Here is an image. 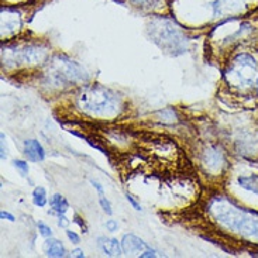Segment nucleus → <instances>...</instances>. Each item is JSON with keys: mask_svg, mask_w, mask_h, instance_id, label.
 I'll list each match as a JSON object with an SVG mask.
<instances>
[{"mask_svg": "<svg viewBox=\"0 0 258 258\" xmlns=\"http://www.w3.org/2000/svg\"><path fill=\"white\" fill-rule=\"evenodd\" d=\"M106 229H107V231H110V233H114V231H117V229H119V224H117L116 220H107L106 222Z\"/></svg>", "mask_w": 258, "mask_h": 258, "instance_id": "obj_18", "label": "nucleus"}, {"mask_svg": "<svg viewBox=\"0 0 258 258\" xmlns=\"http://www.w3.org/2000/svg\"><path fill=\"white\" fill-rule=\"evenodd\" d=\"M44 251L48 257L52 258H62L67 257V250L61 241H58L55 238L49 237L45 243H44Z\"/></svg>", "mask_w": 258, "mask_h": 258, "instance_id": "obj_9", "label": "nucleus"}, {"mask_svg": "<svg viewBox=\"0 0 258 258\" xmlns=\"http://www.w3.org/2000/svg\"><path fill=\"white\" fill-rule=\"evenodd\" d=\"M49 208H51V215H65L70 209V203L63 198L61 194H55L49 199Z\"/></svg>", "mask_w": 258, "mask_h": 258, "instance_id": "obj_10", "label": "nucleus"}, {"mask_svg": "<svg viewBox=\"0 0 258 258\" xmlns=\"http://www.w3.org/2000/svg\"><path fill=\"white\" fill-rule=\"evenodd\" d=\"M229 82L240 89L255 88L258 81V63L248 54H240L229 65L226 72Z\"/></svg>", "mask_w": 258, "mask_h": 258, "instance_id": "obj_4", "label": "nucleus"}, {"mask_svg": "<svg viewBox=\"0 0 258 258\" xmlns=\"http://www.w3.org/2000/svg\"><path fill=\"white\" fill-rule=\"evenodd\" d=\"M238 183L244 189L252 190L254 194H258V176H243L238 178Z\"/></svg>", "mask_w": 258, "mask_h": 258, "instance_id": "obj_12", "label": "nucleus"}, {"mask_svg": "<svg viewBox=\"0 0 258 258\" xmlns=\"http://www.w3.org/2000/svg\"><path fill=\"white\" fill-rule=\"evenodd\" d=\"M74 223L79 226V229L84 231V233H88V226L84 222V219L79 216V215H74Z\"/></svg>", "mask_w": 258, "mask_h": 258, "instance_id": "obj_16", "label": "nucleus"}, {"mask_svg": "<svg viewBox=\"0 0 258 258\" xmlns=\"http://www.w3.org/2000/svg\"><path fill=\"white\" fill-rule=\"evenodd\" d=\"M153 38L160 48L172 55H179L186 51V38L171 21H162L158 26H154Z\"/></svg>", "mask_w": 258, "mask_h": 258, "instance_id": "obj_5", "label": "nucleus"}, {"mask_svg": "<svg viewBox=\"0 0 258 258\" xmlns=\"http://www.w3.org/2000/svg\"><path fill=\"white\" fill-rule=\"evenodd\" d=\"M132 3H134V5H146V3H148L150 0H130Z\"/></svg>", "mask_w": 258, "mask_h": 258, "instance_id": "obj_26", "label": "nucleus"}, {"mask_svg": "<svg viewBox=\"0 0 258 258\" xmlns=\"http://www.w3.org/2000/svg\"><path fill=\"white\" fill-rule=\"evenodd\" d=\"M24 155L31 162H41L45 160V150L37 140H26L24 141Z\"/></svg>", "mask_w": 258, "mask_h": 258, "instance_id": "obj_7", "label": "nucleus"}, {"mask_svg": "<svg viewBox=\"0 0 258 258\" xmlns=\"http://www.w3.org/2000/svg\"><path fill=\"white\" fill-rule=\"evenodd\" d=\"M91 183H92V186H93V188L98 190L99 196H106L105 195V189H103V186H102V185H100L98 181H93V179H91Z\"/></svg>", "mask_w": 258, "mask_h": 258, "instance_id": "obj_19", "label": "nucleus"}, {"mask_svg": "<svg viewBox=\"0 0 258 258\" xmlns=\"http://www.w3.org/2000/svg\"><path fill=\"white\" fill-rule=\"evenodd\" d=\"M37 227H38V231L41 233V236H44V237H52V230H51V227L49 226H47L45 223H42V222H40V223L37 224Z\"/></svg>", "mask_w": 258, "mask_h": 258, "instance_id": "obj_15", "label": "nucleus"}, {"mask_svg": "<svg viewBox=\"0 0 258 258\" xmlns=\"http://www.w3.org/2000/svg\"><path fill=\"white\" fill-rule=\"evenodd\" d=\"M45 84L51 88H67L82 82L85 79V71L75 61L68 56L56 55L51 62H48L47 71L44 74Z\"/></svg>", "mask_w": 258, "mask_h": 258, "instance_id": "obj_3", "label": "nucleus"}, {"mask_svg": "<svg viewBox=\"0 0 258 258\" xmlns=\"http://www.w3.org/2000/svg\"><path fill=\"white\" fill-rule=\"evenodd\" d=\"M99 205L102 206V209H103L105 213H107V215H112L113 213L112 205H110V202L107 201V198H106V196H99Z\"/></svg>", "mask_w": 258, "mask_h": 258, "instance_id": "obj_14", "label": "nucleus"}, {"mask_svg": "<svg viewBox=\"0 0 258 258\" xmlns=\"http://www.w3.org/2000/svg\"><path fill=\"white\" fill-rule=\"evenodd\" d=\"M255 89H257V93H258V81H257V85H255Z\"/></svg>", "mask_w": 258, "mask_h": 258, "instance_id": "obj_27", "label": "nucleus"}, {"mask_svg": "<svg viewBox=\"0 0 258 258\" xmlns=\"http://www.w3.org/2000/svg\"><path fill=\"white\" fill-rule=\"evenodd\" d=\"M0 217H2V219H6V220H9V222H14L13 215H12V213H9V212H6V210H2Z\"/></svg>", "mask_w": 258, "mask_h": 258, "instance_id": "obj_22", "label": "nucleus"}, {"mask_svg": "<svg viewBox=\"0 0 258 258\" xmlns=\"http://www.w3.org/2000/svg\"><path fill=\"white\" fill-rule=\"evenodd\" d=\"M56 217H58V224L61 226V227H68L70 226V220L65 217V215H56Z\"/></svg>", "mask_w": 258, "mask_h": 258, "instance_id": "obj_20", "label": "nucleus"}, {"mask_svg": "<svg viewBox=\"0 0 258 258\" xmlns=\"http://www.w3.org/2000/svg\"><path fill=\"white\" fill-rule=\"evenodd\" d=\"M48 202V198H47V192L45 189L41 188V186H37V188L33 190V203L38 208H44Z\"/></svg>", "mask_w": 258, "mask_h": 258, "instance_id": "obj_11", "label": "nucleus"}, {"mask_svg": "<svg viewBox=\"0 0 258 258\" xmlns=\"http://www.w3.org/2000/svg\"><path fill=\"white\" fill-rule=\"evenodd\" d=\"M98 245H99V248L105 252L106 255H109V257H120V255H121V252H123L121 244H120L116 238L99 237Z\"/></svg>", "mask_w": 258, "mask_h": 258, "instance_id": "obj_8", "label": "nucleus"}, {"mask_svg": "<svg viewBox=\"0 0 258 258\" xmlns=\"http://www.w3.org/2000/svg\"><path fill=\"white\" fill-rule=\"evenodd\" d=\"M78 106L84 112L96 116H110L119 112L120 98L114 92L100 85L82 88L78 96Z\"/></svg>", "mask_w": 258, "mask_h": 258, "instance_id": "obj_2", "label": "nucleus"}, {"mask_svg": "<svg viewBox=\"0 0 258 258\" xmlns=\"http://www.w3.org/2000/svg\"><path fill=\"white\" fill-rule=\"evenodd\" d=\"M13 165L14 168H17L19 171H20V174L23 176H26L28 174V164L27 161H23V160H14L13 161Z\"/></svg>", "mask_w": 258, "mask_h": 258, "instance_id": "obj_13", "label": "nucleus"}, {"mask_svg": "<svg viewBox=\"0 0 258 258\" xmlns=\"http://www.w3.org/2000/svg\"><path fill=\"white\" fill-rule=\"evenodd\" d=\"M121 248L127 255H141L147 250V244L134 234H126L121 241Z\"/></svg>", "mask_w": 258, "mask_h": 258, "instance_id": "obj_6", "label": "nucleus"}, {"mask_svg": "<svg viewBox=\"0 0 258 258\" xmlns=\"http://www.w3.org/2000/svg\"><path fill=\"white\" fill-rule=\"evenodd\" d=\"M67 237L70 238V241L72 244H79V243H81V237L78 236L75 231L67 230Z\"/></svg>", "mask_w": 258, "mask_h": 258, "instance_id": "obj_17", "label": "nucleus"}, {"mask_svg": "<svg viewBox=\"0 0 258 258\" xmlns=\"http://www.w3.org/2000/svg\"><path fill=\"white\" fill-rule=\"evenodd\" d=\"M210 210L217 222L226 226L229 230L243 237L258 240V215L250 210L238 208L227 201H219L210 206Z\"/></svg>", "mask_w": 258, "mask_h": 258, "instance_id": "obj_1", "label": "nucleus"}, {"mask_svg": "<svg viewBox=\"0 0 258 258\" xmlns=\"http://www.w3.org/2000/svg\"><path fill=\"white\" fill-rule=\"evenodd\" d=\"M72 257H79V258H84L85 257V252L84 250H81V248H75V250H72Z\"/></svg>", "mask_w": 258, "mask_h": 258, "instance_id": "obj_25", "label": "nucleus"}, {"mask_svg": "<svg viewBox=\"0 0 258 258\" xmlns=\"http://www.w3.org/2000/svg\"><path fill=\"white\" fill-rule=\"evenodd\" d=\"M126 198H127V201L132 203V206H133V208H134V209H136V210H141V206H140L139 203L136 202V199H134V198H133L132 195H128V194H127Z\"/></svg>", "mask_w": 258, "mask_h": 258, "instance_id": "obj_21", "label": "nucleus"}, {"mask_svg": "<svg viewBox=\"0 0 258 258\" xmlns=\"http://www.w3.org/2000/svg\"><path fill=\"white\" fill-rule=\"evenodd\" d=\"M7 158L6 148H5V134L2 133V161H5Z\"/></svg>", "mask_w": 258, "mask_h": 258, "instance_id": "obj_24", "label": "nucleus"}, {"mask_svg": "<svg viewBox=\"0 0 258 258\" xmlns=\"http://www.w3.org/2000/svg\"><path fill=\"white\" fill-rule=\"evenodd\" d=\"M141 258H148V257H157V252H155V250H150V248H147L146 251L143 252L141 255H140Z\"/></svg>", "mask_w": 258, "mask_h": 258, "instance_id": "obj_23", "label": "nucleus"}]
</instances>
